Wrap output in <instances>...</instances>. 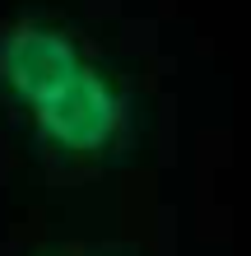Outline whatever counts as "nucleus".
I'll return each mask as SVG.
<instances>
[{
	"label": "nucleus",
	"instance_id": "f257e3e1",
	"mask_svg": "<svg viewBox=\"0 0 251 256\" xmlns=\"http://www.w3.org/2000/svg\"><path fill=\"white\" fill-rule=\"evenodd\" d=\"M0 94L65 158H107L130 140L126 84L75 28L42 14L0 28Z\"/></svg>",
	"mask_w": 251,
	"mask_h": 256
}]
</instances>
